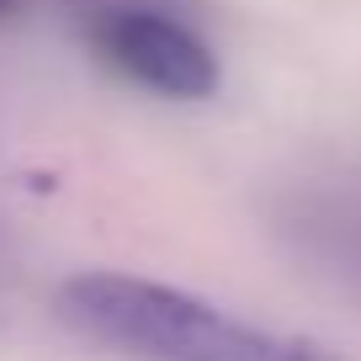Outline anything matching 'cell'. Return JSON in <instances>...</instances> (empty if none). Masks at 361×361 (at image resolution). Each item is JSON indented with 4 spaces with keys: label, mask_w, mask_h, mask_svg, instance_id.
I'll use <instances>...</instances> for the list:
<instances>
[{
    "label": "cell",
    "mask_w": 361,
    "mask_h": 361,
    "mask_svg": "<svg viewBox=\"0 0 361 361\" xmlns=\"http://www.w3.org/2000/svg\"><path fill=\"white\" fill-rule=\"evenodd\" d=\"M54 314L75 335L133 361H340L314 340L245 324L197 293L128 271L69 276L54 293Z\"/></svg>",
    "instance_id": "cell-1"
},
{
    "label": "cell",
    "mask_w": 361,
    "mask_h": 361,
    "mask_svg": "<svg viewBox=\"0 0 361 361\" xmlns=\"http://www.w3.org/2000/svg\"><path fill=\"white\" fill-rule=\"evenodd\" d=\"M90 43L102 48V59L117 75L159 90V96L202 102L218 90V59L176 16L144 11V6H102V11H90Z\"/></svg>",
    "instance_id": "cell-2"
},
{
    "label": "cell",
    "mask_w": 361,
    "mask_h": 361,
    "mask_svg": "<svg viewBox=\"0 0 361 361\" xmlns=\"http://www.w3.org/2000/svg\"><path fill=\"white\" fill-rule=\"evenodd\" d=\"M16 11V0H0V16H11Z\"/></svg>",
    "instance_id": "cell-3"
}]
</instances>
